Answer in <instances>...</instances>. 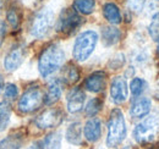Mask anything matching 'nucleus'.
I'll use <instances>...</instances> for the list:
<instances>
[{"instance_id":"nucleus-1","label":"nucleus","mask_w":159,"mask_h":149,"mask_svg":"<svg viewBox=\"0 0 159 149\" xmlns=\"http://www.w3.org/2000/svg\"><path fill=\"white\" fill-rule=\"evenodd\" d=\"M65 61V53L58 44H50L47 47L39 56L38 70L42 77H48L57 72Z\"/></svg>"},{"instance_id":"nucleus-2","label":"nucleus","mask_w":159,"mask_h":149,"mask_svg":"<svg viewBox=\"0 0 159 149\" xmlns=\"http://www.w3.org/2000/svg\"><path fill=\"white\" fill-rule=\"evenodd\" d=\"M126 137V125L125 119L121 110L114 109L110 112L109 122H108V137H107V146L113 148L119 146Z\"/></svg>"},{"instance_id":"nucleus-3","label":"nucleus","mask_w":159,"mask_h":149,"mask_svg":"<svg viewBox=\"0 0 159 149\" xmlns=\"http://www.w3.org/2000/svg\"><path fill=\"white\" fill-rule=\"evenodd\" d=\"M98 42V34L94 31H84L76 38L72 55L77 61H86L93 53Z\"/></svg>"},{"instance_id":"nucleus-4","label":"nucleus","mask_w":159,"mask_h":149,"mask_svg":"<svg viewBox=\"0 0 159 149\" xmlns=\"http://www.w3.org/2000/svg\"><path fill=\"white\" fill-rule=\"evenodd\" d=\"M159 136V116H149L135 127L134 137L139 144L154 142Z\"/></svg>"},{"instance_id":"nucleus-5","label":"nucleus","mask_w":159,"mask_h":149,"mask_svg":"<svg viewBox=\"0 0 159 149\" xmlns=\"http://www.w3.org/2000/svg\"><path fill=\"white\" fill-rule=\"evenodd\" d=\"M54 23V14L49 9H43L32 20L31 25V34L36 38L45 37L52 29Z\"/></svg>"},{"instance_id":"nucleus-6","label":"nucleus","mask_w":159,"mask_h":149,"mask_svg":"<svg viewBox=\"0 0 159 149\" xmlns=\"http://www.w3.org/2000/svg\"><path fill=\"white\" fill-rule=\"evenodd\" d=\"M44 102V94L39 87L28 88L19 100V110L23 114H30L38 110Z\"/></svg>"},{"instance_id":"nucleus-7","label":"nucleus","mask_w":159,"mask_h":149,"mask_svg":"<svg viewBox=\"0 0 159 149\" xmlns=\"http://www.w3.org/2000/svg\"><path fill=\"white\" fill-rule=\"evenodd\" d=\"M81 25L82 17L77 14V11L72 9H65L60 14L57 23V29L62 34H72Z\"/></svg>"},{"instance_id":"nucleus-8","label":"nucleus","mask_w":159,"mask_h":149,"mask_svg":"<svg viewBox=\"0 0 159 149\" xmlns=\"http://www.w3.org/2000/svg\"><path fill=\"white\" fill-rule=\"evenodd\" d=\"M64 115L62 111L59 109H48L45 111H43L39 116H37V119L34 120V124L42 129H54L57 126H59L62 122Z\"/></svg>"},{"instance_id":"nucleus-9","label":"nucleus","mask_w":159,"mask_h":149,"mask_svg":"<svg viewBox=\"0 0 159 149\" xmlns=\"http://www.w3.org/2000/svg\"><path fill=\"white\" fill-rule=\"evenodd\" d=\"M23 59H25V48L22 45L14 47L9 52V54L5 56V60H4L5 70L9 72L17 70L21 66V64L23 62Z\"/></svg>"},{"instance_id":"nucleus-10","label":"nucleus","mask_w":159,"mask_h":149,"mask_svg":"<svg viewBox=\"0 0 159 149\" xmlns=\"http://www.w3.org/2000/svg\"><path fill=\"white\" fill-rule=\"evenodd\" d=\"M127 83L125 81V78L122 77H115L111 81V86H110V95H111V100L115 104H122L126 99H127Z\"/></svg>"},{"instance_id":"nucleus-11","label":"nucleus","mask_w":159,"mask_h":149,"mask_svg":"<svg viewBox=\"0 0 159 149\" xmlns=\"http://www.w3.org/2000/svg\"><path fill=\"white\" fill-rule=\"evenodd\" d=\"M84 99H86V94L84 92L79 88L75 87L70 91V93L67 94V110L71 114H76L80 112L83 108L84 104Z\"/></svg>"},{"instance_id":"nucleus-12","label":"nucleus","mask_w":159,"mask_h":149,"mask_svg":"<svg viewBox=\"0 0 159 149\" xmlns=\"http://www.w3.org/2000/svg\"><path fill=\"white\" fill-rule=\"evenodd\" d=\"M107 83V74L103 71H97L94 74H89L84 82V87L87 91L93 93H99L104 91Z\"/></svg>"},{"instance_id":"nucleus-13","label":"nucleus","mask_w":159,"mask_h":149,"mask_svg":"<svg viewBox=\"0 0 159 149\" xmlns=\"http://www.w3.org/2000/svg\"><path fill=\"white\" fill-rule=\"evenodd\" d=\"M83 133L88 142H92V143L97 142L102 136V124L99 119L93 117L88 120L83 127Z\"/></svg>"},{"instance_id":"nucleus-14","label":"nucleus","mask_w":159,"mask_h":149,"mask_svg":"<svg viewBox=\"0 0 159 149\" xmlns=\"http://www.w3.org/2000/svg\"><path fill=\"white\" fill-rule=\"evenodd\" d=\"M152 109V103L148 98H139L130 108V115L132 119H142L148 115Z\"/></svg>"},{"instance_id":"nucleus-15","label":"nucleus","mask_w":159,"mask_h":149,"mask_svg":"<svg viewBox=\"0 0 159 149\" xmlns=\"http://www.w3.org/2000/svg\"><path fill=\"white\" fill-rule=\"evenodd\" d=\"M61 92H62V87L59 79H53L52 82H49L44 94V104L52 105L57 103L61 97Z\"/></svg>"},{"instance_id":"nucleus-16","label":"nucleus","mask_w":159,"mask_h":149,"mask_svg":"<svg viewBox=\"0 0 159 149\" xmlns=\"http://www.w3.org/2000/svg\"><path fill=\"white\" fill-rule=\"evenodd\" d=\"M23 134L21 132H15L0 141V149H21L23 146Z\"/></svg>"},{"instance_id":"nucleus-17","label":"nucleus","mask_w":159,"mask_h":149,"mask_svg":"<svg viewBox=\"0 0 159 149\" xmlns=\"http://www.w3.org/2000/svg\"><path fill=\"white\" fill-rule=\"evenodd\" d=\"M120 38H121V32L118 28L111 27V26L103 27V29H102V40H103L104 45H107V47L114 45V44H116L119 42Z\"/></svg>"},{"instance_id":"nucleus-18","label":"nucleus","mask_w":159,"mask_h":149,"mask_svg":"<svg viewBox=\"0 0 159 149\" xmlns=\"http://www.w3.org/2000/svg\"><path fill=\"white\" fill-rule=\"evenodd\" d=\"M66 139L71 144L80 146L82 144V126L80 122L71 124L66 130Z\"/></svg>"},{"instance_id":"nucleus-19","label":"nucleus","mask_w":159,"mask_h":149,"mask_svg":"<svg viewBox=\"0 0 159 149\" xmlns=\"http://www.w3.org/2000/svg\"><path fill=\"white\" fill-rule=\"evenodd\" d=\"M104 17L108 20L111 25H119L121 22V14L119 7L113 2H107L103 7Z\"/></svg>"},{"instance_id":"nucleus-20","label":"nucleus","mask_w":159,"mask_h":149,"mask_svg":"<svg viewBox=\"0 0 159 149\" xmlns=\"http://www.w3.org/2000/svg\"><path fill=\"white\" fill-rule=\"evenodd\" d=\"M74 7L76 11H79L83 15H89L93 12L96 7V1L94 0H75Z\"/></svg>"},{"instance_id":"nucleus-21","label":"nucleus","mask_w":159,"mask_h":149,"mask_svg":"<svg viewBox=\"0 0 159 149\" xmlns=\"http://www.w3.org/2000/svg\"><path fill=\"white\" fill-rule=\"evenodd\" d=\"M43 147H44V149H60V147H61V134L59 132H53V133L48 134L44 138Z\"/></svg>"},{"instance_id":"nucleus-22","label":"nucleus","mask_w":159,"mask_h":149,"mask_svg":"<svg viewBox=\"0 0 159 149\" xmlns=\"http://www.w3.org/2000/svg\"><path fill=\"white\" fill-rule=\"evenodd\" d=\"M11 116V106L9 103L2 102L0 103V131H4L6 129Z\"/></svg>"},{"instance_id":"nucleus-23","label":"nucleus","mask_w":159,"mask_h":149,"mask_svg":"<svg viewBox=\"0 0 159 149\" xmlns=\"http://www.w3.org/2000/svg\"><path fill=\"white\" fill-rule=\"evenodd\" d=\"M103 105V102L100 100L99 98H93L92 100L88 102L87 106H86V115L87 116H94L100 111Z\"/></svg>"},{"instance_id":"nucleus-24","label":"nucleus","mask_w":159,"mask_h":149,"mask_svg":"<svg viewBox=\"0 0 159 149\" xmlns=\"http://www.w3.org/2000/svg\"><path fill=\"white\" fill-rule=\"evenodd\" d=\"M148 33L154 42L159 43V12L152 17L151 25L148 27Z\"/></svg>"},{"instance_id":"nucleus-25","label":"nucleus","mask_w":159,"mask_h":149,"mask_svg":"<svg viewBox=\"0 0 159 149\" xmlns=\"http://www.w3.org/2000/svg\"><path fill=\"white\" fill-rule=\"evenodd\" d=\"M130 88H131V93L134 97H139L143 93V91L146 88V82L142 78H134L131 81Z\"/></svg>"},{"instance_id":"nucleus-26","label":"nucleus","mask_w":159,"mask_h":149,"mask_svg":"<svg viewBox=\"0 0 159 149\" xmlns=\"http://www.w3.org/2000/svg\"><path fill=\"white\" fill-rule=\"evenodd\" d=\"M80 78V72L77 70L76 66L74 65H69L65 70V79L69 82V83H75L77 82Z\"/></svg>"},{"instance_id":"nucleus-27","label":"nucleus","mask_w":159,"mask_h":149,"mask_svg":"<svg viewBox=\"0 0 159 149\" xmlns=\"http://www.w3.org/2000/svg\"><path fill=\"white\" fill-rule=\"evenodd\" d=\"M6 17H7V21H9V23L11 25L12 28H17V27H19V25H20V15H19L17 9L10 7L9 11H7Z\"/></svg>"},{"instance_id":"nucleus-28","label":"nucleus","mask_w":159,"mask_h":149,"mask_svg":"<svg viewBox=\"0 0 159 149\" xmlns=\"http://www.w3.org/2000/svg\"><path fill=\"white\" fill-rule=\"evenodd\" d=\"M17 94H19V89H17V87L15 84H12V83H7L6 84V87H5V97L7 99H15L17 97Z\"/></svg>"},{"instance_id":"nucleus-29","label":"nucleus","mask_w":159,"mask_h":149,"mask_svg":"<svg viewBox=\"0 0 159 149\" xmlns=\"http://www.w3.org/2000/svg\"><path fill=\"white\" fill-rule=\"evenodd\" d=\"M147 0H129V7L134 12H139Z\"/></svg>"},{"instance_id":"nucleus-30","label":"nucleus","mask_w":159,"mask_h":149,"mask_svg":"<svg viewBox=\"0 0 159 149\" xmlns=\"http://www.w3.org/2000/svg\"><path fill=\"white\" fill-rule=\"evenodd\" d=\"M124 62H125V59H124V56L122 55H118L115 59H113L111 61H110V66L113 67V69H119L120 66H122L124 65Z\"/></svg>"},{"instance_id":"nucleus-31","label":"nucleus","mask_w":159,"mask_h":149,"mask_svg":"<svg viewBox=\"0 0 159 149\" xmlns=\"http://www.w3.org/2000/svg\"><path fill=\"white\" fill-rule=\"evenodd\" d=\"M28 149H44V147H43V144L40 142H34L28 147Z\"/></svg>"},{"instance_id":"nucleus-32","label":"nucleus","mask_w":159,"mask_h":149,"mask_svg":"<svg viewBox=\"0 0 159 149\" xmlns=\"http://www.w3.org/2000/svg\"><path fill=\"white\" fill-rule=\"evenodd\" d=\"M4 38H5V28H4V26L0 25V47L2 45Z\"/></svg>"},{"instance_id":"nucleus-33","label":"nucleus","mask_w":159,"mask_h":149,"mask_svg":"<svg viewBox=\"0 0 159 149\" xmlns=\"http://www.w3.org/2000/svg\"><path fill=\"white\" fill-rule=\"evenodd\" d=\"M2 84H4V79H2V76L0 74V91H1V88H2Z\"/></svg>"},{"instance_id":"nucleus-34","label":"nucleus","mask_w":159,"mask_h":149,"mask_svg":"<svg viewBox=\"0 0 159 149\" xmlns=\"http://www.w3.org/2000/svg\"><path fill=\"white\" fill-rule=\"evenodd\" d=\"M4 2H5V0H0V12H1V10H2V6H4Z\"/></svg>"},{"instance_id":"nucleus-35","label":"nucleus","mask_w":159,"mask_h":149,"mask_svg":"<svg viewBox=\"0 0 159 149\" xmlns=\"http://www.w3.org/2000/svg\"><path fill=\"white\" fill-rule=\"evenodd\" d=\"M156 97H157V99H159V84H158V88H157V92H156Z\"/></svg>"},{"instance_id":"nucleus-36","label":"nucleus","mask_w":159,"mask_h":149,"mask_svg":"<svg viewBox=\"0 0 159 149\" xmlns=\"http://www.w3.org/2000/svg\"><path fill=\"white\" fill-rule=\"evenodd\" d=\"M158 52H159V48H158Z\"/></svg>"}]
</instances>
